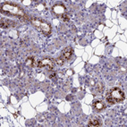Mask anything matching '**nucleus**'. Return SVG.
<instances>
[{
	"instance_id": "f257e3e1",
	"label": "nucleus",
	"mask_w": 127,
	"mask_h": 127,
	"mask_svg": "<svg viewBox=\"0 0 127 127\" xmlns=\"http://www.w3.org/2000/svg\"><path fill=\"white\" fill-rule=\"evenodd\" d=\"M1 12H2V14H6V15H13L19 17V18H24L29 20L28 16L25 14L24 10L20 5H16L14 3L6 2L2 4L1 5Z\"/></svg>"
},
{
	"instance_id": "f03ea898",
	"label": "nucleus",
	"mask_w": 127,
	"mask_h": 127,
	"mask_svg": "<svg viewBox=\"0 0 127 127\" xmlns=\"http://www.w3.org/2000/svg\"><path fill=\"white\" fill-rule=\"evenodd\" d=\"M31 23L38 31L42 32L43 34L48 36L51 33V25L48 23H47L46 21L41 20L39 18H32L31 19Z\"/></svg>"
},
{
	"instance_id": "7ed1b4c3",
	"label": "nucleus",
	"mask_w": 127,
	"mask_h": 127,
	"mask_svg": "<svg viewBox=\"0 0 127 127\" xmlns=\"http://www.w3.org/2000/svg\"><path fill=\"white\" fill-rule=\"evenodd\" d=\"M108 97L112 98V99L115 101V103L117 102H122L123 100L125 99V93L124 91L119 88H114L112 89L111 91H109L108 93Z\"/></svg>"
},
{
	"instance_id": "20e7f679",
	"label": "nucleus",
	"mask_w": 127,
	"mask_h": 127,
	"mask_svg": "<svg viewBox=\"0 0 127 127\" xmlns=\"http://www.w3.org/2000/svg\"><path fill=\"white\" fill-rule=\"evenodd\" d=\"M54 14L57 16V17H63L64 15L66 14V9L65 6L62 4H57L55 5L52 8Z\"/></svg>"
},
{
	"instance_id": "39448f33",
	"label": "nucleus",
	"mask_w": 127,
	"mask_h": 127,
	"mask_svg": "<svg viewBox=\"0 0 127 127\" xmlns=\"http://www.w3.org/2000/svg\"><path fill=\"white\" fill-rule=\"evenodd\" d=\"M37 65L39 67H47L48 70H52L54 68V63L51 59L49 58H44L40 61L38 62V64Z\"/></svg>"
},
{
	"instance_id": "423d86ee",
	"label": "nucleus",
	"mask_w": 127,
	"mask_h": 127,
	"mask_svg": "<svg viewBox=\"0 0 127 127\" xmlns=\"http://www.w3.org/2000/svg\"><path fill=\"white\" fill-rule=\"evenodd\" d=\"M73 49L71 48V47H68V48H66L64 49L61 57H63L64 60H69V59H71V57H73Z\"/></svg>"
},
{
	"instance_id": "0eeeda50",
	"label": "nucleus",
	"mask_w": 127,
	"mask_h": 127,
	"mask_svg": "<svg viewBox=\"0 0 127 127\" xmlns=\"http://www.w3.org/2000/svg\"><path fill=\"white\" fill-rule=\"evenodd\" d=\"M14 23H13L12 21L10 20H5V19L2 18L1 19V22H0V26L3 29H6V28H9L11 26H14Z\"/></svg>"
},
{
	"instance_id": "6e6552de",
	"label": "nucleus",
	"mask_w": 127,
	"mask_h": 127,
	"mask_svg": "<svg viewBox=\"0 0 127 127\" xmlns=\"http://www.w3.org/2000/svg\"><path fill=\"white\" fill-rule=\"evenodd\" d=\"M93 107L94 108L97 110V111H102L106 108V105L104 104L103 101H100V100H98V101H95L94 104H93Z\"/></svg>"
},
{
	"instance_id": "1a4fd4ad",
	"label": "nucleus",
	"mask_w": 127,
	"mask_h": 127,
	"mask_svg": "<svg viewBox=\"0 0 127 127\" xmlns=\"http://www.w3.org/2000/svg\"><path fill=\"white\" fill-rule=\"evenodd\" d=\"M101 125H102V123H101V121L98 118H93L88 124L89 127H98V126H101Z\"/></svg>"
},
{
	"instance_id": "9d476101",
	"label": "nucleus",
	"mask_w": 127,
	"mask_h": 127,
	"mask_svg": "<svg viewBox=\"0 0 127 127\" xmlns=\"http://www.w3.org/2000/svg\"><path fill=\"white\" fill-rule=\"evenodd\" d=\"M26 64L30 67H32L33 65H35V59L33 57H30L26 59Z\"/></svg>"
},
{
	"instance_id": "9b49d317",
	"label": "nucleus",
	"mask_w": 127,
	"mask_h": 127,
	"mask_svg": "<svg viewBox=\"0 0 127 127\" xmlns=\"http://www.w3.org/2000/svg\"><path fill=\"white\" fill-rule=\"evenodd\" d=\"M64 59L62 57H57V59H56V64H57L58 65H62V64H64Z\"/></svg>"
},
{
	"instance_id": "f8f14e48",
	"label": "nucleus",
	"mask_w": 127,
	"mask_h": 127,
	"mask_svg": "<svg viewBox=\"0 0 127 127\" xmlns=\"http://www.w3.org/2000/svg\"><path fill=\"white\" fill-rule=\"evenodd\" d=\"M49 77H50V78H52V79L56 78V73H52L51 74H49Z\"/></svg>"
}]
</instances>
